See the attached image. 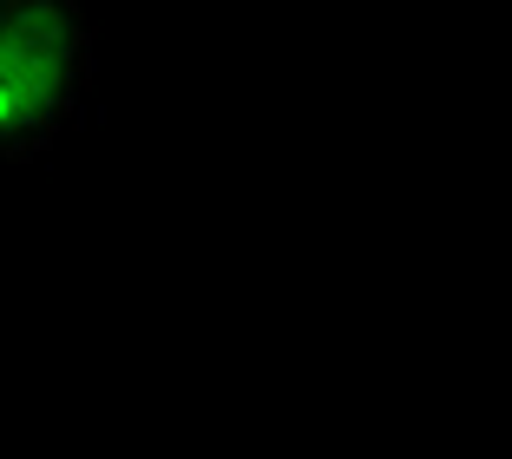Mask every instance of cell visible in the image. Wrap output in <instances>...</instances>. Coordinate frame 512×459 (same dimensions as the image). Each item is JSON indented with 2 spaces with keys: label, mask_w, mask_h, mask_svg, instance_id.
Wrapping results in <instances>:
<instances>
[{
  "label": "cell",
  "mask_w": 512,
  "mask_h": 459,
  "mask_svg": "<svg viewBox=\"0 0 512 459\" xmlns=\"http://www.w3.org/2000/svg\"><path fill=\"white\" fill-rule=\"evenodd\" d=\"M99 86V27L86 0H0V151L40 164L79 132Z\"/></svg>",
  "instance_id": "1"
}]
</instances>
